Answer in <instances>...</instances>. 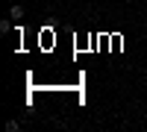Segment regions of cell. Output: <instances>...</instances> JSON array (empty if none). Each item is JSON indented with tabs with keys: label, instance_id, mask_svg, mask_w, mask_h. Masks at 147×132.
Here are the masks:
<instances>
[{
	"label": "cell",
	"instance_id": "cell-1",
	"mask_svg": "<svg viewBox=\"0 0 147 132\" xmlns=\"http://www.w3.org/2000/svg\"><path fill=\"white\" fill-rule=\"evenodd\" d=\"M9 18L21 21V18H24V9H21V6H12V9H9Z\"/></svg>",
	"mask_w": 147,
	"mask_h": 132
}]
</instances>
